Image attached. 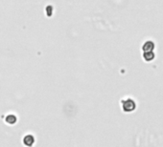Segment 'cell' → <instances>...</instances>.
<instances>
[{
  "label": "cell",
  "mask_w": 163,
  "mask_h": 147,
  "mask_svg": "<svg viewBox=\"0 0 163 147\" xmlns=\"http://www.w3.org/2000/svg\"><path fill=\"white\" fill-rule=\"evenodd\" d=\"M136 105H135V102L133 101V99H126L124 100L122 103V108L124 112H127V113H130V112H133Z\"/></svg>",
  "instance_id": "cell-1"
},
{
  "label": "cell",
  "mask_w": 163,
  "mask_h": 147,
  "mask_svg": "<svg viewBox=\"0 0 163 147\" xmlns=\"http://www.w3.org/2000/svg\"><path fill=\"white\" fill-rule=\"evenodd\" d=\"M143 51L144 52H151V51H153V50L154 49V43L153 41H147L144 43V45H143Z\"/></svg>",
  "instance_id": "cell-2"
},
{
  "label": "cell",
  "mask_w": 163,
  "mask_h": 147,
  "mask_svg": "<svg viewBox=\"0 0 163 147\" xmlns=\"http://www.w3.org/2000/svg\"><path fill=\"white\" fill-rule=\"evenodd\" d=\"M143 59L146 61H152L154 59V54L153 53V51L144 52V54H143Z\"/></svg>",
  "instance_id": "cell-3"
},
{
  "label": "cell",
  "mask_w": 163,
  "mask_h": 147,
  "mask_svg": "<svg viewBox=\"0 0 163 147\" xmlns=\"http://www.w3.org/2000/svg\"><path fill=\"white\" fill-rule=\"evenodd\" d=\"M34 141H35V138L33 136H31V135H28V136H26L24 138V144L28 145V146L33 145Z\"/></svg>",
  "instance_id": "cell-4"
},
{
  "label": "cell",
  "mask_w": 163,
  "mask_h": 147,
  "mask_svg": "<svg viewBox=\"0 0 163 147\" xmlns=\"http://www.w3.org/2000/svg\"><path fill=\"white\" fill-rule=\"evenodd\" d=\"M6 121L8 123H10V124H14V123L17 121V118H15V116L14 115H9L6 118Z\"/></svg>",
  "instance_id": "cell-5"
},
{
  "label": "cell",
  "mask_w": 163,
  "mask_h": 147,
  "mask_svg": "<svg viewBox=\"0 0 163 147\" xmlns=\"http://www.w3.org/2000/svg\"><path fill=\"white\" fill-rule=\"evenodd\" d=\"M46 14H47L48 16H51L52 15V7L51 6H48L46 8Z\"/></svg>",
  "instance_id": "cell-6"
}]
</instances>
